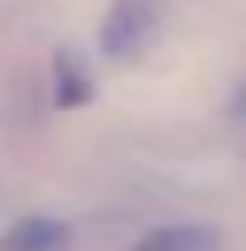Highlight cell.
I'll list each match as a JSON object with an SVG mask.
<instances>
[{
	"instance_id": "7a4b0ae2",
	"label": "cell",
	"mask_w": 246,
	"mask_h": 251,
	"mask_svg": "<svg viewBox=\"0 0 246 251\" xmlns=\"http://www.w3.org/2000/svg\"><path fill=\"white\" fill-rule=\"evenodd\" d=\"M130 251H222V232L208 222H164L140 232Z\"/></svg>"
},
{
	"instance_id": "5b68a950",
	"label": "cell",
	"mask_w": 246,
	"mask_h": 251,
	"mask_svg": "<svg viewBox=\"0 0 246 251\" xmlns=\"http://www.w3.org/2000/svg\"><path fill=\"white\" fill-rule=\"evenodd\" d=\"M232 111H237V116H242V121H246V82H242V87H237V97H232Z\"/></svg>"
},
{
	"instance_id": "277c9868",
	"label": "cell",
	"mask_w": 246,
	"mask_h": 251,
	"mask_svg": "<svg viewBox=\"0 0 246 251\" xmlns=\"http://www.w3.org/2000/svg\"><path fill=\"white\" fill-rule=\"evenodd\" d=\"M92 97V77H87V68L73 58H58V106H82Z\"/></svg>"
},
{
	"instance_id": "3957f363",
	"label": "cell",
	"mask_w": 246,
	"mask_h": 251,
	"mask_svg": "<svg viewBox=\"0 0 246 251\" xmlns=\"http://www.w3.org/2000/svg\"><path fill=\"white\" fill-rule=\"evenodd\" d=\"M0 251H68V222L34 213L0 232Z\"/></svg>"
},
{
	"instance_id": "6da1fadb",
	"label": "cell",
	"mask_w": 246,
	"mask_h": 251,
	"mask_svg": "<svg viewBox=\"0 0 246 251\" xmlns=\"http://www.w3.org/2000/svg\"><path fill=\"white\" fill-rule=\"evenodd\" d=\"M150 34H154V5L150 0H116L111 15L101 20V53L125 63L150 44Z\"/></svg>"
}]
</instances>
